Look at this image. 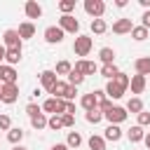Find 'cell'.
<instances>
[{
	"label": "cell",
	"instance_id": "cell-46",
	"mask_svg": "<svg viewBox=\"0 0 150 150\" xmlns=\"http://www.w3.org/2000/svg\"><path fill=\"white\" fill-rule=\"evenodd\" d=\"M5 52H7V49H5V45H0V66L5 63Z\"/></svg>",
	"mask_w": 150,
	"mask_h": 150
},
{
	"label": "cell",
	"instance_id": "cell-42",
	"mask_svg": "<svg viewBox=\"0 0 150 150\" xmlns=\"http://www.w3.org/2000/svg\"><path fill=\"white\" fill-rule=\"evenodd\" d=\"M77 96V87H70L68 84V89H66V96H63V101H73Z\"/></svg>",
	"mask_w": 150,
	"mask_h": 150
},
{
	"label": "cell",
	"instance_id": "cell-39",
	"mask_svg": "<svg viewBox=\"0 0 150 150\" xmlns=\"http://www.w3.org/2000/svg\"><path fill=\"white\" fill-rule=\"evenodd\" d=\"M138 127H150V112H145V110L138 112Z\"/></svg>",
	"mask_w": 150,
	"mask_h": 150
},
{
	"label": "cell",
	"instance_id": "cell-29",
	"mask_svg": "<svg viewBox=\"0 0 150 150\" xmlns=\"http://www.w3.org/2000/svg\"><path fill=\"white\" fill-rule=\"evenodd\" d=\"M30 127H33L35 131L45 129V127H47V117H45V112H40V115H35V117H30Z\"/></svg>",
	"mask_w": 150,
	"mask_h": 150
},
{
	"label": "cell",
	"instance_id": "cell-35",
	"mask_svg": "<svg viewBox=\"0 0 150 150\" xmlns=\"http://www.w3.org/2000/svg\"><path fill=\"white\" fill-rule=\"evenodd\" d=\"M112 80H115V82H117L122 89H129V75H127V73H122V70H120V73H117Z\"/></svg>",
	"mask_w": 150,
	"mask_h": 150
},
{
	"label": "cell",
	"instance_id": "cell-7",
	"mask_svg": "<svg viewBox=\"0 0 150 150\" xmlns=\"http://www.w3.org/2000/svg\"><path fill=\"white\" fill-rule=\"evenodd\" d=\"M19 98V84H2V94H0V101L12 105L14 101Z\"/></svg>",
	"mask_w": 150,
	"mask_h": 150
},
{
	"label": "cell",
	"instance_id": "cell-5",
	"mask_svg": "<svg viewBox=\"0 0 150 150\" xmlns=\"http://www.w3.org/2000/svg\"><path fill=\"white\" fill-rule=\"evenodd\" d=\"M2 42H5V49H21V38L16 28H7L2 33Z\"/></svg>",
	"mask_w": 150,
	"mask_h": 150
},
{
	"label": "cell",
	"instance_id": "cell-20",
	"mask_svg": "<svg viewBox=\"0 0 150 150\" xmlns=\"http://www.w3.org/2000/svg\"><path fill=\"white\" fill-rule=\"evenodd\" d=\"M80 105L84 108V112L94 110V108H96V96H94V91H89V94H82V98H80Z\"/></svg>",
	"mask_w": 150,
	"mask_h": 150
},
{
	"label": "cell",
	"instance_id": "cell-44",
	"mask_svg": "<svg viewBox=\"0 0 150 150\" xmlns=\"http://www.w3.org/2000/svg\"><path fill=\"white\" fill-rule=\"evenodd\" d=\"M66 112L68 115H75V103L73 101H66Z\"/></svg>",
	"mask_w": 150,
	"mask_h": 150
},
{
	"label": "cell",
	"instance_id": "cell-26",
	"mask_svg": "<svg viewBox=\"0 0 150 150\" xmlns=\"http://www.w3.org/2000/svg\"><path fill=\"white\" fill-rule=\"evenodd\" d=\"M148 35H150V30H148V28H143V26H134V28H131V38H134L136 42H143Z\"/></svg>",
	"mask_w": 150,
	"mask_h": 150
},
{
	"label": "cell",
	"instance_id": "cell-14",
	"mask_svg": "<svg viewBox=\"0 0 150 150\" xmlns=\"http://www.w3.org/2000/svg\"><path fill=\"white\" fill-rule=\"evenodd\" d=\"M131 28H134V23H131V19H117V21L112 23V33H117V35H124V33H131Z\"/></svg>",
	"mask_w": 150,
	"mask_h": 150
},
{
	"label": "cell",
	"instance_id": "cell-22",
	"mask_svg": "<svg viewBox=\"0 0 150 150\" xmlns=\"http://www.w3.org/2000/svg\"><path fill=\"white\" fill-rule=\"evenodd\" d=\"M66 145H68V150H77V148L82 145V136H80V131H68Z\"/></svg>",
	"mask_w": 150,
	"mask_h": 150
},
{
	"label": "cell",
	"instance_id": "cell-23",
	"mask_svg": "<svg viewBox=\"0 0 150 150\" xmlns=\"http://www.w3.org/2000/svg\"><path fill=\"white\" fill-rule=\"evenodd\" d=\"M19 61H21V49H7V52H5V63H7V66L14 68Z\"/></svg>",
	"mask_w": 150,
	"mask_h": 150
},
{
	"label": "cell",
	"instance_id": "cell-21",
	"mask_svg": "<svg viewBox=\"0 0 150 150\" xmlns=\"http://www.w3.org/2000/svg\"><path fill=\"white\" fill-rule=\"evenodd\" d=\"M124 110H127V112H134V115H138V112L143 110V101H141L138 96H131V98L127 101V105H124Z\"/></svg>",
	"mask_w": 150,
	"mask_h": 150
},
{
	"label": "cell",
	"instance_id": "cell-43",
	"mask_svg": "<svg viewBox=\"0 0 150 150\" xmlns=\"http://www.w3.org/2000/svg\"><path fill=\"white\" fill-rule=\"evenodd\" d=\"M141 26L150 30V9H148V12H143V16H141Z\"/></svg>",
	"mask_w": 150,
	"mask_h": 150
},
{
	"label": "cell",
	"instance_id": "cell-40",
	"mask_svg": "<svg viewBox=\"0 0 150 150\" xmlns=\"http://www.w3.org/2000/svg\"><path fill=\"white\" fill-rule=\"evenodd\" d=\"M12 129V120L9 115H0V131H9Z\"/></svg>",
	"mask_w": 150,
	"mask_h": 150
},
{
	"label": "cell",
	"instance_id": "cell-16",
	"mask_svg": "<svg viewBox=\"0 0 150 150\" xmlns=\"http://www.w3.org/2000/svg\"><path fill=\"white\" fill-rule=\"evenodd\" d=\"M16 33H19V38H21V40L33 38V35H35V26H33V21H23V23H19Z\"/></svg>",
	"mask_w": 150,
	"mask_h": 150
},
{
	"label": "cell",
	"instance_id": "cell-45",
	"mask_svg": "<svg viewBox=\"0 0 150 150\" xmlns=\"http://www.w3.org/2000/svg\"><path fill=\"white\" fill-rule=\"evenodd\" d=\"M49 150H68V145H66V143H56V145H52Z\"/></svg>",
	"mask_w": 150,
	"mask_h": 150
},
{
	"label": "cell",
	"instance_id": "cell-49",
	"mask_svg": "<svg viewBox=\"0 0 150 150\" xmlns=\"http://www.w3.org/2000/svg\"><path fill=\"white\" fill-rule=\"evenodd\" d=\"M12 150H28V148H23V145H14Z\"/></svg>",
	"mask_w": 150,
	"mask_h": 150
},
{
	"label": "cell",
	"instance_id": "cell-15",
	"mask_svg": "<svg viewBox=\"0 0 150 150\" xmlns=\"http://www.w3.org/2000/svg\"><path fill=\"white\" fill-rule=\"evenodd\" d=\"M134 68H136V75H150V56H141L134 61Z\"/></svg>",
	"mask_w": 150,
	"mask_h": 150
},
{
	"label": "cell",
	"instance_id": "cell-17",
	"mask_svg": "<svg viewBox=\"0 0 150 150\" xmlns=\"http://www.w3.org/2000/svg\"><path fill=\"white\" fill-rule=\"evenodd\" d=\"M103 138H105V141H112V143H117V141L122 138V129H120L117 124H108V129H105Z\"/></svg>",
	"mask_w": 150,
	"mask_h": 150
},
{
	"label": "cell",
	"instance_id": "cell-27",
	"mask_svg": "<svg viewBox=\"0 0 150 150\" xmlns=\"http://www.w3.org/2000/svg\"><path fill=\"white\" fill-rule=\"evenodd\" d=\"M66 89H68V82H61V80H59L49 94H52V98H63V96H66Z\"/></svg>",
	"mask_w": 150,
	"mask_h": 150
},
{
	"label": "cell",
	"instance_id": "cell-50",
	"mask_svg": "<svg viewBox=\"0 0 150 150\" xmlns=\"http://www.w3.org/2000/svg\"><path fill=\"white\" fill-rule=\"evenodd\" d=\"M0 94H2V84H0Z\"/></svg>",
	"mask_w": 150,
	"mask_h": 150
},
{
	"label": "cell",
	"instance_id": "cell-48",
	"mask_svg": "<svg viewBox=\"0 0 150 150\" xmlns=\"http://www.w3.org/2000/svg\"><path fill=\"white\" fill-rule=\"evenodd\" d=\"M143 143H145V148H148V150H150V131H148V134H145V138H143Z\"/></svg>",
	"mask_w": 150,
	"mask_h": 150
},
{
	"label": "cell",
	"instance_id": "cell-34",
	"mask_svg": "<svg viewBox=\"0 0 150 150\" xmlns=\"http://www.w3.org/2000/svg\"><path fill=\"white\" fill-rule=\"evenodd\" d=\"M70 70H73V66H70L68 61H59V63H56V70H54V73H56V75H68Z\"/></svg>",
	"mask_w": 150,
	"mask_h": 150
},
{
	"label": "cell",
	"instance_id": "cell-13",
	"mask_svg": "<svg viewBox=\"0 0 150 150\" xmlns=\"http://www.w3.org/2000/svg\"><path fill=\"white\" fill-rule=\"evenodd\" d=\"M23 12H26L28 19H40V16H42V7H40L35 0H28V2L23 5Z\"/></svg>",
	"mask_w": 150,
	"mask_h": 150
},
{
	"label": "cell",
	"instance_id": "cell-2",
	"mask_svg": "<svg viewBox=\"0 0 150 150\" xmlns=\"http://www.w3.org/2000/svg\"><path fill=\"white\" fill-rule=\"evenodd\" d=\"M103 117H105L110 124H117V127H120V124H122V122L129 117V112H127L122 105H112L110 110H105V112H103Z\"/></svg>",
	"mask_w": 150,
	"mask_h": 150
},
{
	"label": "cell",
	"instance_id": "cell-31",
	"mask_svg": "<svg viewBox=\"0 0 150 150\" xmlns=\"http://www.w3.org/2000/svg\"><path fill=\"white\" fill-rule=\"evenodd\" d=\"M84 120H87L89 124H98V122L103 120V112H101L98 108H94V110H89V112L84 115Z\"/></svg>",
	"mask_w": 150,
	"mask_h": 150
},
{
	"label": "cell",
	"instance_id": "cell-6",
	"mask_svg": "<svg viewBox=\"0 0 150 150\" xmlns=\"http://www.w3.org/2000/svg\"><path fill=\"white\" fill-rule=\"evenodd\" d=\"M73 70L87 77V75H94V73L98 70V66H96L94 61H87V59H80V61H75V66H73Z\"/></svg>",
	"mask_w": 150,
	"mask_h": 150
},
{
	"label": "cell",
	"instance_id": "cell-28",
	"mask_svg": "<svg viewBox=\"0 0 150 150\" xmlns=\"http://www.w3.org/2000/svg\"><path fill=\"white\" fill-rule=\"evenodd\" d=\"M89 150H105V138L103 136H89Z\"/></svg>",
	"mask_w": 150,
	"mask_h": 150
},
{
	"label": "cell",
	"instance_id": "cell-33",
	"mask_svg": "<svg viewBox=\"0 0 150 150\" xmlns=\"http://www.w3.org/2000/svg\"><path fill=\"white\" fill-rule=\"evenodd\" d=\"M59 9H61V14H70L75 9V0H61L59 2Z\"/></svg>",
	"mask_w": 150,
	"mask_h": 150
},
{
	"label": "cell",
	"instance_id": "cell-30",
	"mask_svg": "<svg viewBox=\"0 0 150 150\" xmlns=\"http://www.w3.org/2000/svg\"><path fill=\"white\" fill-rule=\"evenodd\" d=\"M117 73H120V70H117V66H115V63H108V66H103V68H101V77H105V80H112Z\"/></svg>",
	"mask_w": 150,
	"mask_h": 150
},
{
	"label": "cell",
	"instance_id": "cell-12",
	"mask_svg": "<svg viewBox=\"0 0 150 150\" xmlns=\"http://www.w3.org/2000/svg\"><path fill=\"white\" fill-rule=\"evenodd\" d=\"M145 84H148V80H145L143 75H131V77H129L131 94H143V91H145Z\"/></svg>",
	"mask_w": 150,
	"mask_h": 150
},
{
	"label": "cell",
	"instance_id": "cell-37",
	"mask_svg": "<svg viewBox=\"0 0 150 150\" xmlns=\"http://www.w3.org/2000/svg\"><path fill=\"white\" fill-rule=\"evenodd\" d=\"M47 127H49V129H54V131L63 129V124H61V117H59V115H52V117H47Z\"/></svg>",
	"mask_w": 150,
	"mask_h": 150
},
{
	"label": "cell",
	"instance_id": "cell-4",
	"mask_svg": "<svg viewBox=\"0 0 150 150\" xmlns=\"http://www.w3.org/2000/svg\"><path fill=\"white\" fill-rule=\"evenodd\" d=\"M59 28L63 30V33H77L80 30V21L73 16V14H61V19H59Z\"/></svg>",
	"mask_w": 150,
	"mask_h": 150
},
{
	"label": "cell",
	"instance_id": "cell-47",
	"mask_svg": "<svg viewBox=\"0 0 150 150\" xmlns=\"http://www.w3.org/2000/svg\"><path fill=\"white\" fill-rule=\"evenodd\" d=\"M138 2H141V7H145V12L150 9V0H138Z\"/></svg>",
	"mask_w": 150,
	"mask_h": 150
},
{
	"label": "cell",
	"instance_id": "cell-3",
	"mask_svg": "<svg viewBox=\"0 0 150 150\" xmlns=\"http://www.w3.org/2000/svg\"><path fill=\"white\" fill-rule=\"evenodd\" d=\"M84 12L91 19H101L105 14V2L103 0H84Z\"/></svg>",
	"mask_w": 150,
	"mask_h": 150
},
{
	"label": "cell",
	"instance_id": "cell-9",
	"mask_svg": "<svg viewBox=\"0 0 150 150\" xmlns=\"http://www.w3.org/2000/svg\"><path fill=\"white\" fill-rule=\"evenodd\" d=\"M63 30L59 28V26H47L45 28V40L49 42V45H59V42H63Z\"/></svg>",
	"mask_w": 150,
	"mask_h": 150
},
{
	"label": "cell",
	"instance_id": "cell-8",
	"mask_svg": "<svg viewBox=\"0 0 150 150\" xmlns=\"http://www.w3.org/2000/svg\"><path fill=\"white\" fill-rule=\"evenodd\" d=\"M16 77H19V73L12 66H7V63L0 66V84H16Z\"/></svg>",
	"mask_w": 150,
	"mask_h": 150
},
{
	"label": "cell",
	"instance_id": "cell-32",
	"mask_svg": "<svg viewBox=\"0 0 150 150\" xmlns=\"http://www.w3.org/2000/svg\"><path fill=\"white\" fill-rule=\"evenodd\" d=\"M82 82H84V75H80V73H75V70L68 73V84H70V87H80Z\"/></svg>",
	"mask_w": 150,
	"mask_h": 150
},
{
	"label": "cell",
	"instance_id": "cell-1",
	"mask_svg": "<svg viewBox=\"0 0 150 150\" xmlns=\"http://www.w3.org/2000/svg\"><path fill=\"white\" fill-rule=\"evenodd\" d=\"M91 47H94V40H91L89 35H77L75 42H73V49H75L77 56H87V54L91 52Z\"/></svg>",
	"mask_w": 150,
	"mask_h": 150
},
{
	"label": "cell",
	"instance_id": "cell-25",
	"mask_svg": "<svg viewBox=\"0 0 150 150\" xmlns=\"http://www.w3.org/2000/svg\"><path fill=\"white\" fill-rule=\"evenodd\" d=\"M105 30H108V23L103 19H91V33L94 35H103Z\"/></svg>",
	"mask_w": 150,
	"mask_h": 150
},
{
	"label": "cell",
	"instance_id": "cell-11",
	"mask_svg": "<svg viewBox=\"0 0 150 150\" xmlns=\"http://www.w3.org/2000/svg\"><path fill=\"white\" fill-rule=\"evenodd\" d=\"M103 91H105V96H108L110 101H117V98H122V96H124V91H127V89H122L115 80H108V84H105V89H103Z\"/></svg>",
	"mask_w": 150,
	"mask_h": 150
},
{
	"label": "cell",
	"instance_id": "cell-36",
	"mask_svg": "<svg viewBox=\"0 0 150 150\" xmlns=\"http://www.w3.org/2000/svg\"><path fill=\"white\" fill-rule=\"evenodd\" d=\"M56 103H59V98H47V101L42 103V110H45V112L56 115Z\"/></svg>",
	"mask_w": 150,
	"mask_h": 150
},
{
	"label": "cell",
	"instance_id": "cell-41",
	"mask_svg": "<svg viewBox=\"0 0 150 150\" xmlns=\"http://www.w3.org/2000/svg\"><path fill=\"white\" fill-rule=\"evenodd\" d=\"M61 124L63 127H75V115H68V112L61 115Z\"/></svg>",
	"mask_w": 150,
	"mask_h": 150
},
{
	"label": "cell",
	"instance_id": "cell-10",
	"mask_svg": "<svg viewBox=\"0 0 150 150\" xmlns=\"http://www.w3.org/2000/svg\"><path fill=\"white\" fill-rule=\"evenodd\" d=\"M56 82H59V77H56L54 70H42V73H40V84H42L45 91H52Z\"/></svg>",
	"mask_w": 150,
	"mask_h": 150
},
{
	"label": "cell",
	"instance_id": "cell-24",
	"mask_svg": "<svg viewBox=\"0 0 150 150\" xmlns=\"http://www.w3.org/2000/svg\"><path fill=\"white\" fill-rule=\"evenodd\" d=\"M98 56H101L103 66H108V63H115V49H112V47H103V49L98 52Z\"/></svg>",
	"mask_w": 150,
	"mask_h": 150
},
{
	"label": "cell",
	"instance_id": "cell-19",
	"mask_svg": "<svg viewBox=\"0 0 150 150\" xmlns=\"http://www.w3.org/2000/svg\"><path fill=\"white\" fill-rule=\"evenodd\" d=\"M7 141H9L12 145H21V141H23V129H21V127H12V129L7 131Z\"/></svg>",
	"mask_w": 150,
	"mask_h": 150
},
{
	"label": "cell",
	"instance_id": "cell-18",
	"mask_svg": "<svg viewBox=\"0 0 150 150\" xmlns=\"http://www.w3.org/2000/svg\"><path fill=\"white\" fill-rule=\"evenodd\" d=\"M127 138L131 141V143H141L143 138H145V131H143V127H138V124H134L129 131H127Z\"/></svg>",
	"mask_w": 150,
	"mask_h": 150
},
{
	"label": "cell",
	"instance_id": "cell-38",
	"mask_svg": "<svg viewBox=\"0 0 150 150\" xmlns=\"http://www.w3.org/2000/svg\"><path fill=\"white\" fill-rule=\"evenodd\" d=\"M40 112H42V108H40L38 103H28V105H26V115H28V117H35V115H40Z\"/></svg>",
	"mask_w": 150,
	"mask_h": 150
}]
</instances>
